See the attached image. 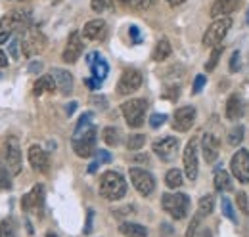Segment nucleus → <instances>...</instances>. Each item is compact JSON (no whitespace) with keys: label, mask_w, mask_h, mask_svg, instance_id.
<instances>
[{"label":"nucleus","mask_w":249,"mask_h":237,"mask_svg":"<svg viewBox=\"0 0 249 237\" xmlns=\"http://www.w3.org/2000/svg\"><path fill=\"white\" fill-rule=\"evenodd\" d=\"M12 36V31H0V44H4Z\"/></svg>","instance_id":"nucleus-48"},{"label":"nucleus","mask_w":249,"mask_h":237,"mask_svg":"<svg viewBox=\"0 0 249 237\" xmlns=\"http://www.w3.org/2000/svg\"><path fill=\"white\" fill-rule=\"evenodd\" d=\"M50 75L54 77V81H56V86H58V90L62 92L63 96L71 94V90H73V77H71V73H69V71H65V69H60V67H54Z\"/></svg>","instance_id":"nucleus-22"},{"label":"nucleus","mask_w":249,"mask_h":237,"mask_svg":"<svg viewBox=\"0 0 249 237\" xmlns=\"http://www.w3.org/2000/svg\"><path fill=\"white\" fill-rule=\"evenodd\" d=\"M6 65H8V56H6V52L0 50V67H6Z\"/></svg>","instance_id":"nucleus-51"},{"label":"nucleus","mask_w":249,"mask_h":237,"mask_svg":"<svg viewBox=\"0 0 249 237\" xmlns=\"http://www.w3.org/2000/svg\"><path fill=\"white\" fill-rule=\"evenodd\" d=\"M106 34H107V23L104 19H92L83 27V36L89 40L100 42L106 38Z\"/></svg>","instance_id":"nucleus-19"},{"label":"nucleus","mask_w":249,"mask_h":237,"mask_svg":"<svg viewBox=\"0 0 249 237\" xmlns=\"http://www.w3.org/2000/svg\"><path fill=\"white\" fill-rule=\"evenodd\" d=\"M171 6H178V4H182V2H186V0H167Z\"/></svg>","instance_id":"nucleus-53"},{"label":"nucleus","mask_w":249,"mask_h":237,"mask_svg":"<svg viewBox=\"0 0 249 237\" xmlns=\"http://www.w3.org/2000/svg\"><path fill=\"white\" fill-rule=\"evenodd\" d=\"M102 138H104V142H106L107 146H113V148L121 144V132H119L115 126H107V128H104Z\"/></svg>","instance_id":"nucleus-28"},{"label":"nucleus","mask_w":249,"mask_h":237,"mask_svg":"<svg viewBox=\"0 0 249 237\" xmlns=\"http://www.w3.org/2000/svg\"><path fill=\"white\" fill-rule=\"evenodd\" d=\"M31 23V12L29 10H16L6 14L0 19V31H16V29H27Z\"/></svg>","instance_id":"nucleus-9"},{"label":"nucleus","mask_w":249,"mask_h":237,"mask_svg":"<svg viewBox=\"0 0 249 237\" xmlns=\"http://www.w3.org/2000/svg\"><path fill=\"white\" fill-rule=\"evenodd\" d=\"M144 144H146V136L144 134H132L126 140V148L130 149V151H136V149L144 148Z\"/></svg>","instance_id":"nucleus-34"},{"label":"nucleus","mask_w":249,"mask_h":237,"mask_svg":"<svg viewBox=\"0 0 249 237\" xmlns=\"http://www.w3.org/2000/svg\"><path fill=\"white\" fill-rule=\"evenodd\" d=\"M244 0H215L211 6V16L213 17H228L230 14H234Z\"/></svg>","instance_id":"nucleus-20"},{"label":"nucleus","mask_w":249,"mask_h":237,"mask_svg":"<svg viewBox=\"0 0 249 237\" xmlns=\"http://www.w3.org/2000/svg\"><path fill=\"white\" fill-rule=\"evenodd\" d=\"M156 2L157 0H130V6H132L134 10H148V8H152Z\"/></svg>","instance_id":"nucleus-39"},{"label":"nucleus","mask_w":249,"mask_h":237,"mask_svg":"<svg viewBox=\"0 0 249 237\" xmlns=\"http://www.w3.org/2000/svg\"><path fill=\"white\" fill-rule=\"evenodd\" d=\"M75 109H77V102H71V103L67 105V109H65V111H67V115H73V113H75Z\"/></svg>","instance_id":"nucleus-50"},{"label":"nucleus","mask_w":249,"mask_h":237,"mask_svg":"<svg viewBox=\"0 0 249 237\" xmlns=\"http://www.w3.org/2000/svg\"><path fill=\"white\" fill-rule=\"evenodd\" d=\"M146 109H148V102L142 98H132L128 102H124L121 105L124 120L128 122V126L132 128H140L144 124V117H146Z\"/></svg>","instance_id":"nucleus-3"},{"label":"nucleus","mask_w":249,"mask_h":237,"mask_svg":"<svg viewBox=\"0 0 249 237\" xmlns=\"http://www.w3.org/2000/svg\"><path fill=\"white\" fill-rule=\"evenodd\" d=\"M165 120H167V115H163V113H154V115L150 117V126H152V128H159Z\"/></svg>","instance_id":"nucleus-41"},{"label":"nucleus","mask_w":249,"mask_h":237,"mask_svg":"<svg viewBox=\"0 0 249 237\" xmlns=\"http://www.w3.org/2000/svg\"><path fill=\"white\" fill-rule=\"evenodd\" d=\"M220 208H222V214L230 220V222H234L236 224V212H234V207H232V203H230V199H226V197H222V201H220Z\"/></svg>","instance_id":"nucleus-37"},{"label":"nucleus","mask_w":249,"mask_h":237,"mask_svg":"<svg viewBox=\"0 0 249 237\" xmlns=\"http://www.w3.org/2000/svg\"><path fill=\"white\" fill-rule=\"evenodd\" d=\"M236 203H238V207H240V210H242L244 214H248V212H249L248 195H246L244 191H240V193H238V197H236Z\"/></svg>","instance_id":"nucleus-40"},{"label":"nucleus","mask_w":249,"mask_h":237,"mask_svg":"<svg viewBox=\"0 0 249 237\" xmlns=\"http://www.w3.org/2000/svg\"><path fill=\"white\" fill-rule=\"evenodd\" d=\"M115 2H117V0H92L90 6H92V10L96 14H102V12L109 10V8H113Z\"/></svg>","instance_id":"nucleus-38"},{"label":"nucleus","mask_w":249,"mask_h":237,"mask_svg":"<svg viewBox=\"0 0 249 237\" xmlns=\"http://www.w3.org/2000/svg\"><path fill=\"white\" fill-rule=\"evenodd\" d=\"M203 86H205V77H203V75H197L196 81H194V85H192V92H194V94H199Z\"/></svg>","instance_id":"nucleus-43"},{"label":"nucleus","mask_w":249,"mask_h":237,"mask_svg":"<svg viewBox=\"0 0 249 237\" xmlns=\"http://www.w3.org/2000/svg\"><path fill=\"white\" fill-rule=\"evenodd\" d=\"M201 151H203V157L207 163H215L218 157V151H220V144H218V138L213 134H205L201 138Z\"/></svg>","instance_id":"nucleus-21"},{"label":"nucleus","mask_w":249,"mask_h":237,"mask_svg":"<svg viewBox=\"0 0 249 237\" xmlns=\"http://www.w3.org/2000/svg\"><path fill=\"white\" fill-rule=\"evenodd\" d=\"M248 23H249V10H248Z\"/></svg>","instance_id":"nucleus-55"},{"label":"nucleus","mask_w":249,"mask_h":237,"mask_svg":"<svg viewBox=\"0 0 249 237\" xmlns=\"http://www.w3.org/2000/svg\"><path fill=\"white\" fill-rule=\"evenodd\" d=\"M222 48H224V46H220V44H217V46L213 48V52H211V56H209V61L205 63V69H207V71H213V69L218 65V59H220V54H222Z\"/></svg>","instance_id":"nucleus-36"},{"label":"nucleus","mask_w":249,"mask_h":237,"mask_svg":"<svg viewBox=\"0 0 249 237\" xmlns=\"http://www.w3.org/2000/svg\"><path fill=\"white\" fill-rule=\"evenodd\" d=\"M244 115V103L238 96H230L226 102V118L230 120H238Z\"/></svg>","instance_id":"nucleus-23"},{"label":"nucleus","mask_w":249,"mask_h":237,"mask_svg":"<svg viewBox=\"0 0 249 237\" xmlns=\"http://www.w3.org/2000/svg\"><path fill=\"white\" fill-rule=\"evenodd\" d=\"M46 237H58V236H54V234H48Z\"/></svg>","instance_id":"nucleus-54"},{"label":"nucleus","mask_w":249,"mask_h":237,"mask_svg":"<svg viewBox=\"0 0 249 237\" xmlns=\"http://www.w3.org/2000/svg\"><path fill=\"white\" fill-rule=\"evenodd\" d=\"M12 187V172L6 167V163H2L0 159V189H10Z\"/></svg>","instance_id":"nucleus-31"},{"label":"nucleus","mask_w":249,"mask_h":237,"mask_svg":"<svg viewBox=\"0 0 249 237\" xmlns=\"http://www.w3.org/2000/svg\"><path fill=\"white\" fill-rule=\"evenodd\" d=\"M215 187H217V191H220V193L232 189V180H230V174L226 170H217L215 172Z\"/></svg>","instance_id":"nucleus-27"},{"label":"nucleus","mask_w":249,"mask_h":237,"mask_svg":"<svg viewBox=\"0 0 249 237\" xmlns=\"http://www.w3.org/2000/svg\"><path fill=\"white\" fill-rule=\"evenodd\" d=\"M10 52H12L14 58H18V40H12V44H10Z\"/></svg>","instance_id":"nucleus-49"},{"label":"nucleus","mask_w":249,"mask_h":237,"mask_svg":"<svg viewBox=\"0 0 249 237\" xmlns=\"http://www.w3.org/2000/svg\"><path fill=\"white\" fill-rule=\"evenodd\" d=\"M232 174L238 178L242 184H249V151L248 149H238L236 155L232 157L230 163Z\"/></svg>","instance_id":"nucleus-10"},{"label":"nucleus","mask_w":249,"mask_h":237,"mask_svg":"<svg viewBox=\"0 0 249 237\" xmlns=\"http://www.w3.org/2000/svg\"><path fill=\"white\" fill-rule=\"evenodd\" d=\"M56 88H58V86H56L54 77H52V75H42V77L35 83L33 94H35V96H40V94H46V92H54Z\"/></svg>","instance_id":"nucleus-24"},{"label":"nucleus","mask_w":249,"mask_h":237,"mask_svg":"<svg viewBox=\"0 0 249 237\" xmlns=\"http://www.w3.org/2000/svg\"><path fill=\"white\" fill-rule=\"evenodd\" d=\"M81 54H83V38H81L79 31H73L69 34V38H67V44H65L62 58L65 63H75Z\"/></svg>","instance_id":"nucleus-15"},{"label":"nucleus","mask_w":249,"mask_h":237,"mask_svg":"<svg viewBox=\"0 0 249 237\" xmlns=\"http://www.w3.org/2000/svg\"><path fill=\"white\" fill-rule=\"evenodd\" d=\"M92 218H94V210H89V220H87V226H85V234H90L92 232Z\"/></svg>","instance_id":"nucleus-46"},{"label":"nucleus","mask_w":249,"mask_h":237,"mask_svg":"<svg viewBox=\"0 0 249 237\" xmlns=\"http://www.w3.org/2000/svg\"><path fill=\"white\" fill-rule=\"evenodd\" d=\"M240 69V52H234L232 58H230V71L236 73Z\"/></svg>","instance_id":"nucleus-44"},{"label":"nucleus","mask_w":249,"mask_h":237,"mask_svg":"<svg viewBox=\"0 0 249 237\" xmlns=\"http://www.w3.org/2000/svg\"><path fill=\"white\" fill-rule=\"evenodd\" d=\"M161 207L165 212H169L175 220H182L188 214L190 199L184 193H165L161 197Z\"/></svg>","instance_id":"nucleus-4"},{"label":"nucleus","mask_w":249,"mask_h":237,"mask_svg":"<svg viewBox=\"0 0 249 237\" xmlns=\"http://www.w3.org/2000/svg\"><path fill=\"white\" fill-rule=\"evenodd\" d=\"M29 163H31V167L35 170L44 172V174L50 169V157H48V153L40 146H31L29 148Z\"/></svg>","instance_id":"nucleus-18"},{"label":"nucleus","mask_w":249,"mask_h":237,"mask_svg":"<svg viewBox=\"0 0 249 237\" xmlns=\"http://www.w3.org/2000/svg\"><path fill=\"white\" fill-rule=\"evenodd\" d=\"M0 237H18L16 234V224L12 218H6L0 222Z\"/></svg>","instance_id":"nucleus-33"},{"label":"nucleus","mask_w":249,"mask_h":237,"mask_svg":"<svg viewBox=\"0 0 249 237\" xmlns=\"http://www.w3.org/2000/svg\"><path fill=\"white\" fill-rule=\"evenodd\" d=\"M2 153H4V163H6V167L10 169L12 176L19 174L21 169H23V161H21V149H19V144H18V140H16L14 136L6 140Z\"/></svg>","instance_id":"nucleus-7"},{"label":"nucleus","mask_w":249,"mask_h":237,"mask_svg":"<svg viewBox=\"0 0 249 237\" xmlns=\"http://www.w3.org/2000/svg\"><path fill=\"white\" fill-rule=\"evenodd\" d=\"M165 184H167V187H171V189L180 187V186H182V172H180L178 169H171V170L165 174Z\"/></svg>","instance_id":"nucleus-29"},{"label":"nucleus","mask_w":249,"mask_h":237,"mask_svg":"<svg viewBox=\"0 0 249 237\" xmlns=\"http://www.w3.org/2000/svg\"><path fill=\"white\" fill-rule=\"evenodd\" d=\"M184 172H186L188 180H196L197 178V167H199V163H197V144H196V140H190L188 142L186 149H184Z\"/></svg>","instance_id":"nucleus-16"},{"label":"nucleus","mask_w":249,"mask_h":237,"mask_svg":"<svg viewBox=\"0 0 249 237\" xmlns=\"http://www.w3.org/2000/svg\"><path fill=\"white\" fill-rule=\"evenodd\" d=\"M42 207H44V187L36 184L29 193L21 197V208L25 212H42Z\"/></svg>","instance_id":"nucleus-13"},{"label":"nucleus","mask_w":249,"mask_h":237,"mask_svg":"<svg viewBox=\"0 0 249 237\" xmlns=\"http://www.w3.org/2000/svg\"><path fill=\"white\" fill-rule=\"evenodd\" d=\"M119 232L124 237H148V230L140 224H134V222H124L119 226Z\"/></svg>","instance_id":"nucleus-25"},{"label":"nucleus","mask_w":249,"mask_h":237,"mask_svg":"<svg viewBox=\"0 0 249 237\" xmlns=\"http://www.w3.org/2000/svg\"><path fill=\"white\" fill-rule=\"evenodd\" d=\"M46 48V36L38 29H31L27 27L23 36H21V50L27 58H33L36 54H40Z\"/></svg>","instance_id":"nucleus-6"},{"label":"nucleus","mask_w":249,"mask_h":237,"mask_svg":"<svg viewBox=\"0 0 249 237\" xmlns=\"http://www.w3.org/2000/svg\"><path fill=\"white\" fill-rule=\"evenodd\" d=\"M213 208H215V199H213L211 195H203V197L199 199V205H197V214H199L201 218H205L207 214L213 212Z\"/></svg>","instance_id":"nucleus-30"},{"label":"nucleus","mask_w":249,"mask_h":237,"mask_svg":"<svg viewBox=\"0 0 249 237\" xmlns=\"http://www.w3.org/2000/svg\"><path fill=\"white\" fill-rule=\"evenodd\" d=\"M178 148H180L178 138H173V136H165V138L154 142V153L161 161H173L178 153Z\"/></svg>","instance_id":"nucleus-11"},{"label":"nucleus","mask_w":249,"mask_h":237,"mask_svg":"<svg viewBox=\"0 0 249 237\" xmlns=\"http://www.w3.org/2000/svg\"><path fill=\"white\" fill-rule=\"evenodd\" d=\"M197 237H213V236H211V232H209L207 228H203V230L199 232V236H197Z\"/></svg>","instance_id":"nucleus-52"},{"label":"nucleus","mask_w":249,"mask_h":237,"mask_svg":"<svg viewBox=\"0 0 249 237\" xmlns=\"http://www.w3.org/2000/svg\"><path fill=\"white\" fill-rule=\"evenodd\" d=\"M203 218L199 216V214H196V218L190 222V226H188V232H186V237H194V234H196V230H197V226H199V222H201Z\"/></svg>","instance_id":"nucleus-42"},{"label":"nucleus","mask_w":249,"mask_h":237,"mask_svg":"<svg viewBox=\"0 0 249 237\" xmlns=\"http://www.w3.org/2000/svg\"><path fill=\"white\" fill-rule=\"evenodd\" d=\"M40 69H42V63H40V61H33L31 65H29V71H31V73H38Z\"/></svg>","instance_id":"nucleus-47"},{"label":"nucleus","mask_w":249,"mask_h":237,"mask_svg":"<svg viewBox=\"0 0 249 237\" xmlns=\"http://www.w3.org/2000/svg\"><path fill=\"white\" fill-rule=\"evenodd\" d=\"M171 52H173L171 42H169L167 38H161V40L156 44V48H154L152 58H154V61H165V59L171 56Z\"/></svg>","instance_id":"nucleus-26"},{"label":"nucleus","mask_w":249,"mask_h":237,"mask_svg":"<svg viewBox=\"0 0 249 237\" xmlns=\"http://www.w3.org/2000/svg\"><path fill=\"white\" fill-rule=\"evenodd\" d=\"M194 120H196V109L192 105L178 107L175 111V117H173V128L177 132H188L194 126Z\"/></svg>","instance_id":"nucleus-14"},{"label":"nucleus","mask_w":249,"mask_h":237,"mask_svg":"<svg viewBox=\"0 0 249 237\" xmlns=\"http://www.w3.org/2000/svg\"><path fill=\"white\" fill-rule=\"evenodd\" d=\"M142 86V73L136 71V69H126L123 71L119 83H117V94L126 96V94H132Z\"/></svg>","instance_id":"nucleus-12"},{"label":"nucleus","mask_w":249,"mask_h":237,"mask_svg":"<svg viewBox=\"0 0 249 237\" xmlns=\"http://www.w3.org/2000/svg\"><path fill=\"white\" fill-rule=\"evenodd\" d=\"M87 63L90 65V71H92V79H96L98 83H104L107 73H109V65L107 61L102 58L98 52H92L87 56Z\"/></svg>","instance_id":"nucleus-17"},{"label":"nucleus","mask_w":249,"mask_h":237,"mask_svg":"<svg viewBox=\"0 0 249 237\" xmlns=\"http://www.w3.org/2000/svg\"><path fill=\"white\" fill-rule=\"evenodd\" d=\"M109 161H111V155H109L107 151H96V161L89 167V172L94 174V172H96V169H98L102 163H109Z\"/></svg>","instance_id":"nucleus-35"},{"label":"nucleus","mask_w":249,"mask_h":237,"mask_svg":"<svg viewBox=\"0 0 249 237\" xmlns=\"http://www.w3.org/2000/svg\"><path fill=\"white\" fill-rule=\"evenodd\" d=\"M128 176H130L132 186L136 187V191H138L140 195L148 197V195H152V193H154V189H156V178L152 176V172H148V170H144V169L134 167V169H130V170H128Z\"/></svg>","instance_id":"nucleus-8"},{"label":"nucleus","mask_w":249,"mask_h":237,"mask_svg":"<svg viewBox=\"0 0 249 237\" xmlns=\"http://www.w3.org/2000/svg\"><path fill=\"white\" fill-rule=\"evenodd\" d=\"M244 134H246V128H244L242 124L234 126V128L228 132V144H230V146H238V144L244 140Z\"/></svg>","instance_id":"nucleus-32"},{"label":"nucleus","mask_w":249,"mask_h":237,"mask_svg":"<svg viewBox=\"0 0 249 237\" xmlns=\"http://www.w3.org/2000/svg\"><path fill=\"white\" fill-rule=\"evenodd\" d=\"M232 27V19L230 17H218L215 19L207 31H205V34H203V46H207V48H215L217 44H220L222 40H224V36H226V33L230 31Z\"/></svg>","instance_id":"nucleus-5"},{"label":"nucleus","mask_w":249,"mask_h":237,"mask_svg":"<svg viewBox=\"0 0 249 237\" xmlns=\"http://www.w3.org/2000/svg\"><path fill=\"white\" fill-rule=\"evenodd\" d=\"M90 120H92V113H85L79 118L73 132V142H71L73 151L83 159L96 153V126Z\"/></svg>","instance_id":"nucleus-1"},{"label":"nucleus","mask_w":249,"mask_h":237,"mask_svg":"<svg viewBox=\"0 0 249 237\" xmlns=\"http://www.w3.org/2000/svg\"><path fill=\"white\" fill-rule=\"evenodd\" d=\"M128 31H130V38H132V42H134V44H138V42L142 40V36H140V29L132 25V27H130Z\"/></svg>","instance_id":"nucleus-45"},{"label":"nucleus","mask_w":249,"mask_h":237,"mask_svg":"<svg viewBox=\"0 0 249 237\" xmlns=\"http://www.w3.org/2000/svg\"><path fill=\"white\" fill-rule=\"evenodd\" d=\"M100 193L106 199H109V201H117V199L124 197V193H126V182H124V178L119 172H115V170L104 172L102 180H100Z\"/></svg>","instance_id":"nucleus-2"}]
</instances>
